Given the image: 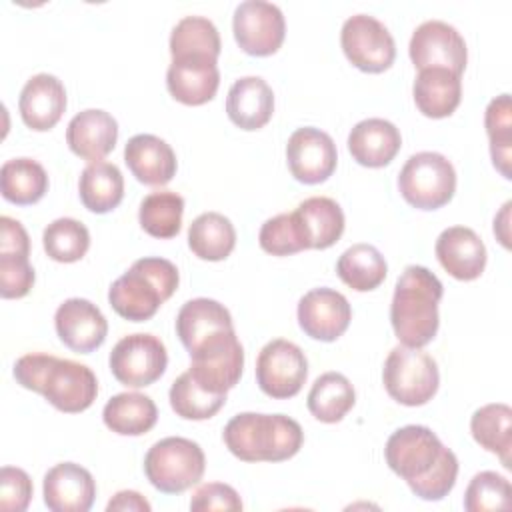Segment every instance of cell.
Returning a JSON list of instances; mask_svg holds the SVG:
<instances>
[{"mask_svg": "<svg viewBox=\"0 0 512 512\" xmlns=\"http://www.w3.org/2000/svg\"><path fill=\"white\" fill-rule=\"evenodd\" d=\"M112 376L128 386L142 388L154 384L168 366V352L154 334H130L116 342L108 358Z\"/></svg>", "mask_w": 512, "mask_h": 512, "instance_id": "10", "label": "cell"}, {"mask_svg": "<svg viewBox=\"0 0 512 512\" xmlns=\"http://www.w3.org/2000/svg\"><path fill=\"white\" fill-rule=\"evenodd\" d=\"M18 110L28 128L36 132L54 128L66 110L64 84L52 74H34L20 92Z\"/></svg>", "mask_w": 512, "mask_h": 512, "instance_id": "21", "label": "cell"}, {"mask_svg": "<svg viewBox=\"0 0 512 512\" xmlns=\"http://www.w3.org/2000/svg\"><path fill=\"white\" fill-rule=\"evenodd\" d=\"M102 420L120 436H142L156 424L158 408L146 394L120 392L106 402Z\"/></svg>", "mask_w": 512, "mask_h": 512, "instance_id": "28", "label": "cell"}, {"mask_svg": "<svg viewBox=\"0 0 512 512\" xmlns=\"http://www.w3.org/2000/svg\"><path fill=\"white\" fill-rule=\"evenodd\" d=\"M286 162L292 176L302 184H320L332 176L338 162L336 144L320 128L304 126L292 132L286 144Z\"/></svg>", "mask_w": 512, "mask_h": 512, "instance_id": "15", "label": "cell"}, {"mask_svg": "<svg viewBox=\"0 0 512 512\" xmlns=\"http://www.w3.org/2000/svg\"><path fill=\"white\" fill-rule=\"evenodd\" d=\"M54 326L64 346L80 354L100 348L108 334L104 314L86 298L64 300L54 314Z\"/></svg>", "mask_w": 512, "mask_h": 512, "instance_id": "17", "label": "cell"}, {"mask_svg": "<svg viewBox=\"0 0 512 512\" xmlns=\"http://www.w3.org/2000/svg\"><path fill=\"white\" fill-rule=\"evenodd\" d=\"M118 140V124L116 120L100 110L88 108L78 112L66 128V144L68 148L90 162H98L108 156Z\"/></svg>", "mask_w": 512, "mask_h": 512, "instance_id": "22", "label": "cell"}, {"mask_svg": "<svg viewBox=\"0 0 512 512\" xmlns=\"http://www.w3.org/2000/svg\"><path fill=\"white\" fill-rule=\"evenodd\" d=\"M188 246L200 258L218 262L230 256L236 246V230L220 212H204L196 216L188 228Z\"/></svg>", "mask_w": 512, "mask_h": 512, "instance_id": "32", "label": "cell"}, {"mask_svg": "<svg viewBox=\"0 0 512 512\" xmlns=\"http://www.w3.org/2000/svg\"><path fill=\"white\" fill-rule=\"evenodd\" d=\"M34 268L28 256L0 254V294L2 298H22L34 286Z\"/></svg>", "mask_w": 512, "mask_h": 512, "instance_id": "43", "label": "cell"}, {"mask_svg": "<svg viewBox=\"0 0 512 512\" xmlns=\"http://www.w3.org/2000/svg\"><path fill=\"white\" fill-rule=\"evenodd\" d=\"M184 198L170 190L150 192L140 202L138 220L146 234L154 238H174L182 228Z\"/></svg>", "mask_w": 512, "mask_h": 512, "instance_id": "37", "label": "cell"}, {"mask_svg": "<svg viewBox=\"0 0 512 512\" xmlns=\"http://www.w3.org/2000/svg\"><path fill=\"white\" fill-rule=\"evenodd\" d=\"M42 244L46 254L56 262H78L90 248L88 228L74 218H56L44 228Z\"/></svg>", "mask_w": 512, "mask_h": 512, "instance_id": "40", "label": "cell"}, {"mask_svg": "<svg viewBox=\"0 0 512 512\" xmlns=\"http://www.w3.org/2000/svg\"><path fill=\"white\" fill-rule=\"evenodd\" d=\"M386 272L388 266L380 250L364 242L346 248L336 262V274L356 292H370L378 288L384 282Z\"/></svg>", "mask_w": 512, "mask_h": 512, "instance_id": "34", "label": "cell"}, {"mask_svg": "<svg viewBox=\"0 0 512 512\" xmlns=\"http://www.w3.org/2000/svg\"><path fill=\"white\" fill-rule=\"evenodd\" d=\"M340 44L346 58L368 74L388 70L396 58L392 34L378 18L368 14H354L342 24Z\"/></svg>", "mask_w": 512, "mask_h": 512, "instance_id": "11", "label": "cell"}, {"mask_svg": "<svg viewBox=\"0 0 512 512\" xmlns=\"http://www.w3.org/2000/svg\"><path fill=\"white\" fill-rule=\"evenodd\" d=\"M354 402V386L340 372H326L318 376L306 398L310 414L326 424L340 422L352 410Z\"/></svg>", "mask_w": 512, "mask_h": 512, "instance_id": "31", "label": "cell"}, {"mask_svg": "<svg viewBox=\"0 0 512 512\" xmlns=\"http://www.w3.org/2000/svg\"><path fill=\"white\" fill-rule=\"evenodd\" d=\"M416 108L428 118L450 116L462 98V80L446 68H424L412 86Z\"/></svg>", "mask_w": 512, "mask_h": 512, "instance_id": "27", "label": "cell"}, {"mask_svg": "<svg viewBox=\"0 0 512 512\" xmlns=\"http://www.w3.org/2000/svg\"><path fill=\"white\" fill-rule=\"evenodd\" d=\"M226 112L238 128L260 130L274 114V92L260 76L238 78L228 90Z\"/></svg>", "mask_w": 512, "mask_h": 512, "instance_id": "25", "label": "cell"}, {"mask_svg": "<svg viewBox=\"0 0 512 512\" xmlns=\"http://www.w3.org/2000/svg\"><path fill=\"white\" fill-rule=\"evenodd\" d=\"M400 130L384 118L360 120L348 134V150L352 158L366 168H382L400 152Z\"/></svg>", "mask_w": 512, "mask_h": 512, "instance_id": "24", "label": "cell"}, {"mask_svg": "<svg viewBox=\"0 0 512 512\" xmlns=\"http://www.w3.org/2000/svg\"><path fill=\"white\" fill-rule=\"evenodd\" d=\"M382 380L392 400L404 406H422L436 394L440 374L436 360L428 352L396 346L384 362Z\"/></svg>", "mask_w": 512, "mask_h": 512, "instance_id": "8", "label": "cell"}, {"mask_svg": "<svg viewBox=\"0 0 512 512\" xmlns=\"http://www.w3.org/2000/svg\"><path fill=\"white\" fill-rule=\"evenodd\" d=\"M42 492L52 512H88L96 498V482L80 464L60 462L44 474Z\"/></svg>", "mask_w": 512, "mask_h": 512, "instance_id": "18", "label": "cell"}, {"mask_svg": "<svg viewBox=\"0 0 512 512\" xmlns=\"http://www.w3.org/2000/svg\"><path fill=\"white\" fill-rule=\"evenodd\" d=\"M234 330L232 316L224 304L212 298H194L182 304L176 316V334L188 354L210 336Z\"/></svg>", "mask_w": 512, "mask_h": 512, "instance_id": "26", "label": "cell"}, {"mask_svg": "<svg viewBox=\"0 0 512 512\" xmlns=\"http://www.w3.org/2000/svg\"><path fill=\"white\" fill-rule=\"evenodd\" d=\"M170 406L184 420H208L226 402V394H212L204 390L186 370L170 386Z\"/></svg>", "mask_w": 512, "mask_h": 512, "instance_id": "39", "label": "cell"}, {"mask_svg": "<svg viewBox=\"0 0 512 512\" xmlns=\"http://www.w3.org/2000/svg\"><path fill=\"white\" fill-rule=\"evenodd\" d=\"M32 498V480L22 468L4 466L0 470V508L8 512H22Z\"/></svg>", "mask_w": 512, "mask_h": 512, "instance_id": "44", "label": "cell"}, {"mask_svg": "<svg viewBox=\"0 0 512 512\" xmlns=\"http://www.w3.org/2000/svg\"><path fill=\"white\" fill-rule=\"evenodd\" d=\"M0 230H2V240H0V254H16V256H30V238L24 226L10 218L2 216L0 218Z\"/></svg>", "mask_w": 512, "mask_h": 512, "instance_id": "46", "label": "cell"}, {"mask_svg": "<svg viewBox=\"0 0 512 512\" xmlns=\"http://www.w3.org/2000/svg\"><path fill=\"white\" fill-rule=\"evenodd\" d=\"M226 448L244 462H282L298 454L304 432L286 414L240 412L222 432Z\"/></svg>", "mask_w": 512, "mask_h": 512, "instance_id": "4", "label": "cell"}, {"mask_svg": "<svg viewBox=\"0 0 512 512\" xmlns=\"http://www.w3.org/2000/svg\"><path fill=\"white\" fill-rule=\"evenodd\" d=\"M402 198L418 210H438L456 192V170L440 152L412 154L398 174Z\"/></svg>", "mask_w": 512, "mask_h": 512, "instance_id": "7", "label": "cell"}, {"mask_svg": "<svg viewBox=\"0 0 512 512\" xmlns=\"http://www.w3.org/2000/svg\"><path fill=\"white\" fill-rule=\"evenodd\" d=\"M206 456L202 448L182 436H168L150 446L144 456V474L164 494H180L204 476Z\"/></svg>", "mask_w": 512, "mask_h": 512, "instance_id": "6", "label": "cell"}, {"mask_svg": "<svg viewBox=\"0 0 512 512\" xmlns=\"http://www.w3.org/2000/svg\"><path fill=\"white\" fill-rule=\"evenodd\" d=\"M190 510L210 512V510H242V500L238 492L222 482H208L196 488L190 500Z\"/></svg>", "mask_w": 512, "mask_h": 512, "instance_id": "45", "label": "cell"}, {"mask_svg": "<svg viewBox=\"0 0 512 512\" xmlns=\"http://www.w3.org/2000/svg\"><path fill=\"white\" fill-rule=\"evenodd\" d=\"M260 248L272 256H290L308 250V238L296 212L268 218L258 234Z\"/></svg>", "mask_w": 512, "mask_h": 512, "instance_id": "41", "label": "cell"}, {"mask_svg": "<svg viewBox=\"0 0 512 512\" xmlns=\"http://www.w3.org/2000/svg\"><path fill=\"white\" fill-rule=\"evenodd\" d=\"M244 348L234 330H224L190 352L192 378L212 394H226L242 376Z\"/></svg>", "mask_w": 512, "mask_h": 512, "instance_id": "9", "label": "cell"}, {"mask_svg": "<svg viewBox=\"0 0 512 512\" xmlns=\"http://www.w3.org/2000/svg\"><path fill=\"white\" fill-rule=\"evenodd\" d=\"M352 320V308L344 294L332 288H314L298 302V324L302 332L320 342L338 340Z\"/></svg>", "mask_w": 512, "mask_h": 512, "instance_id": "16", "label": "cell"}, {"mask_svg": "<svg viewBox=\"0 0 512 512\" xmlns=\"http://www.w3.org/2000/svg\"><path fill=\"white\" fill-rule=\"evenodd\" d=\"M14 378L26 390L42 394L56 410L78 414L98 396L94 372L80 362L52 354H24L14 364Z\"/></svg>", "mask_w": 512, "mask_h": 512, "instance_id": "2", "label": "cell"}, {"mask_svg": "<svg viewBox=\"0 0 512 512\" xmlns=\"http://www.w3.org/2000/svg\"><path fill=\"white\" fill-rule=\"evenodd\" d=\"M220 72L214 58L180 56L172 58L166 72V86L174 100L186 106H202L216 96Z\"/></svg>", "mask_w": 512, "mask_h": 512, "instance_id": "19", "label": "cell"}, {"mask_svg": "<svg viewBox=\"0 0 512 512\" xmlns=\"http://www.w3.org/2000/svg\"><path fill=\"white\" fill-rule=\"evenodd\" d=\"M108 512L114 510H132V512H150V502L136 490H120L114 498L106 504Z\"/></svg>", "mask_w": 512, "mask_h": 512, "instance_id": "47", "label": "cell"}, {"mask_svg": "<svg viewBox=\"0 0 512 512\" xmlns=\"http://www.w3.org/2000/svg\"><path fill=\"white\" fill-rule=\"evenodd\" d=\"M178 268L158 256L136 260L108 290L114 312L130 322L150 320L178 288Z\"/></svg>", "mask_w": 512, "mask_h": 512, "instance_id": "5", "label": "cell"}, {"mask_svg": "<svg viewBox=\"0 0 512 512\" xmlns=\"http://www.w3.org/2000/svg\"><path fill=\"white\" fill-rule=\"evenodd\" d=\"M472 438L488 452L500 456L502 464L510 468L512 450V410L508 404L496 402L478 408L470 418Z\"/></svg>", "mask_w": 512, "mask_h": 512, "instance_id": "35", "label": "cell"}, {"mask_svg": "<svg viewBox=\"0 0 512 512\" xmlns=\"http://www.w3.org/2000/svg\"><path fill=\"white\" fill-rule=\"evenodd\" d=\"M442 292V282L428 268L416 264L404 268L390 304V322L402 346L422 348L432 342L440 326Z\"/></svg>", "mask_w": 512, "mask_h": 512, "instance_id": "3", "label": "cell"}, {"mask_svg": "<svg viewBox=\"0 0 512 512\" xmlns=\"http://www.w3.org/2000/svg\"><path fill=\"white\" fill-rule=\"evenodd\" d=\"M78 192L84 208L94 214L114 210L124 198V178L116 164L98 160L90 162L78 180Z\"/></svg>", "mask_w": 512, "mask_h": 512, "instance_id": "29", "label": "cell"}, {"mask_svg": "<svg viewBox=\"0 0 512 512\" xmlns=\"http://www.w3.org/2000/svg\"><path fill=\"white\" fill-rule=\"evenodd\" d=\"M308 376V360L300 346L290 340H270L256 360V382L260 390L276 400L296 396Z\"/></svg>", "mask_w": 512, "mask_h": 512, "instance_id": "12", "label": "cell"}, {"mask_svg": "<svg viewBox=\"0 0 512 512\" xmlns=\"http://www.w3.org/2000/svg\"><path fill=\"white\" fill-rule=\"evenodd\" d=\"M302 222L308 246L324 250L334 246L344 232V212L340 204L328 196H312L294 210Z\"/></svg>", "mask_w": 512, "mask_h": 512, "instance_id": "30", "label": "cell"}, {"mask_svg": "<svg viewBox=\"0 0 512 512\" xmlns=\"http://www.w3.org/2000/svg\"><path fill=\"white\" fill-rule=\"evenodd\" d=\"M436 258L456 280H476L486 266V246L468 226H450L436 238Z\"/></svg>", "mask_w": 512, "mask_h": 512, "instance_id": "20", "label": "cell"}, {"mask_svg": "<svg viewBox=\"0 0 512 512\" xmlns=\"http://www.w3.org/2000/svg\"><path fill=\"white\" fill-rule=\"evenodd\" d=\"M410 60L418 70L446 68L462 76L468 62V48L460 32L442 20L422 22L408 44Z\"/></svg>", "mask_w": 512, "mask_h": 512, "instance_id": "14", "label": "cell"}, {"mask_svg": "<svg viewBox=\"0 0 512 512\" xmlns=\"http://www.w3.org/2000/svg\"><path fill=\"white\" fill-rule=\"evenodd\" d=\"M220 34L212 20L204 16H184L176 22L170 34V54L180 56H208L218 60Z\"/></svg>", "mask_w": 512, "mask_h": 512, "instance_id": "36", "label": "cell"}, {"mask_svg": "<svg viewBox=\"0 0 512 512\" xmlns=\"http://www.w3.org/2000/svg\"><path fill=\"white\" fill-rule=\"evenodd\" d=\"M124 162L132 176L146 186H164L176 174V154L154 134H136L124 146Z\"/></svg>", "mask_w": 512, "mask_h": 512, "instance_id": "23", "label": "cell"}, {"mask_svg": "<svg viewBox=\"0 0 512 512\" xmlns=\"http://www.w3.org/2000/svg\"><path fill=\"white\" fill-rule=\"evenodd\" d=\"M484 126L490 140V156L494 168L506 178H512V104L510 94H500L486 106Z\"/></svg>", "mask_w": 512, "mask_h": 512, "instance_id": "38", "label": "cell"}, {"mask_svg": "<svg viewBox=\"0 0 512 512\" xmlns=\"http://www.w3.org/2000/svg\"><path fill=\"white\" fill-rule=\"evenodd\" d=\"M2 196L16 206L36 204L48 190L44 166L32 158H12L0 168Z\"/></svg>", "mask_w": 512, "mask_h": 512, "instance_id": "33", "label": "cell"}, {"mask_svg": "<svg viewBox=\"0 0 512 512\" xmlns=\"http://www.w3.org/2000/svg\"><path fill=\"white\" fill-rule=\"evenodd\" d=\"M384 458L390 470L406 480L422 500H442L456 484L458 458L428 426L408 424L392 432L384 446Z\"/></svg>", "mask_w": 512, "mask_h": 512, "instance_id": "1", "label": "cell"}, {"mask_svg": "<svg viewBox=\"0 0 512 512\" xmlns=\"http://www.w3.org/2000/svg\"><path fill=\"white\" fill-rule=\"evenodd\" d=\"M508 214H510V202H506L500 210V214L494 218V234L502 242L504 248H510V236H508Z\"/></svg>", "mask_w": 512, "mask_h": 512, "instance_id": "48", "label": "cell"}, {"mask_svg": "<svg viewBox=\"0 0 512 512\" xmlns=\"http://www.w3.org/2000/svg\"><path fill=\"white\" fill-rule=\"evenodd\" d=\"M512 488L508 478L498 472L484 470L478 472L466 492H464V508L468 512H488V510H508L512 500Z\"/></svg>", "mask_w": 512, "mask_h": 512, "instance_id": "42", "label": "cell"}, {"mask_svg": "<svg viewBox=\"0 0 512 512\" xmlns=\"http://www.w3.org/2000/svg\"><path fill=\"white\" fill-rule=\"evenodd\" d=\"M232 30L238 46L250 56H270L278 52L286 36L282 10L264 0H244L236 6Z\"/></svg>", "mask_w": 512, "mask_h": 512, "instance_id": "13", "label": "cell"}]
</instances>
